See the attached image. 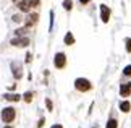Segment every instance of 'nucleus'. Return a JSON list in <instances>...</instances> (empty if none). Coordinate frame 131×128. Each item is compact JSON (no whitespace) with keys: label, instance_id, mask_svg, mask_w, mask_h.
I'll return each mask as SVG.
<instances>
[{"label":"nucleus","instance_id":"nucleus-9","mask_svg":"<svg viewBox=\"0 0 131 128\" xmlns=\"http://www.w3.org/2000/svg\"><path fill=\"white\" fill-rule=\"evenodd\" d=\"M18 8L21 10V12L28 13L29 10H31V3H29V0H19V2H18Z\"/></svg>","mask_w":131,"mask_h":128},{"label":"nucleus","instance_id":"nucleus-14","mask_svg":"<svg viewBox=\"0 0 131 128\" xmlns=\"http://www.w3.org/2000/svg\"><path fill=\"white\" fill-rule=\"evenodd\" d=\"M63 8L65 10H71L73 8V2H71V0H65V2H63Z\"/></svg>","mask_w":131,"mask_h":128},{"label":"nucleus","instance_id":"nucleus-15","mask_svg":"<svg viewBox=\"0 0 131 128\" xmlns=\"http://www.w3.org/2000/svg\"><path fill=\"white\" fill-rule=\"evenodd\" d=\"M23 99H24V102H31L32 101V93H29V91H28V93H24Z\"/></svg>","mask_w":131,"mask_h":128},{"label":"nucleus","instance_id":"nucleus-5","mask_svg":"<svg viewBox=\"0 0 131 128\" xmlns=\"http://www.w3.org/2000/svg\"><path fill=\"white\" fill-rule=\"evenodd\" d=\"M100 19L104 23H108V19H110V8L107 5H100Z\"/></svg>","mask_w":131,"mask_h":128},{"label":"nucleus","instance_id":"nucleus-27","mask_svg":"<svg viewBox=\"0 0 131 128\" xmlns=\"http://www.w3.org/2000/svg\"><path fill=\"white\" fill-rule=\"evenodd\" d=\"M13 2H18V0H13Z\"/></svg>","mask_w":131,"mask_h":128},{"label":"nucleus","instance_id":"nucleus-23","mask_svg":"<svg viewBox=\"0 0 131 128\" xmlns=\"http://www.w3.org/2000/svg\"><path fill=\"white\" fill-rule=\"evenodd\" d=\"M44 122H45V120H44V119H41V120H39V123H37V128H41V126H42V125H44Z\"/></svg>","mask_w":131,"mask_h":128},{"label":"nucleus","instance_id":"nucleus-4","mask_svg":"<svg viewBox=\"0 0 131 128\" xmlns=\"http://www.w3.org/2000/svg\"><path fill=\"white\" fill-rule=\"evenodd\" d=\"M12 45H15V47H28L29 45V39L28 37H15V39H12V42H10Z\"/></svg>","mask_w":131,"mask_h":128},{"label":"nucleus","instance_id":"nucleus-17","mask_svg":"<svg viewBox=\"0 0 131 128\" xmlns=\"http://www.w3.org/2000/svg\"><path fill=\"white\" fill-rule=\"evenodd\" d=\"M29 3H31V7H39V5H41V0H29Z\"/></svg>","mask_w":131,"mask_h":128},{"label":"nucleus","instance_id":"nucleus-13","mask_svg":"<svg viewBox=\"0 0 131 128\" xmlns=\"http://www.w3.org/2000/svg\"><path fill=\"white\" fill-rule=\"evenodd\" d=\"M117 126H118V122L115 120V119H110V120H108V123H107V126H105V128H117Z\"/></svg>","mask_w":131,"mask_h":128},{"label":"nucleus","instance_id":"nucleus-10","mask_svg":"<svg viewBox=\"0 0 131 128\" xmlns=\"http://www.w3.org/2000/svg\"><path fill=\"white\" fill-rule=\"evenodd\" d=\"M3 97L7 101H10V102H18L19 99H21V96H19V94H5Z\"/></svg>","mask_w":131,"mask_h":128},{"label":"nucleus","instance_id":"nucleus-21","mask_svg":"<svg viewBox=\"0 0 131 128\" xmlns=\"http://www.w3.org/2000/svg\"><path fill=\"white\" fill-rule=\"evenodd\" d=\"M24 31H26V29H24V28H21V29H16L15 33H16V36H23V34H24Z\"/></svg>","mask_w":131,"mask_h":128},{"label":"nucleus","instance_id":"nucleus-1","mask_svg":"<svg viewBox=\"0 0 131 128\" xmlns=\"http://www.w3.org/2000/svg\"><path fill=\"white\" fill-rule=\"evenodd\" d=\"M0 117H2V120L5 123H10V122H13L15 117H16V110H15L13 107H5L2 110V114H0Z\"/></svg>","mask_w":131,"mask_h":128},{"label":"nucleus","instance_id":"nucleus-2","mask_svg":"<svg viewBox=\"0 0 131 128\" xmlns=\"http://www.w3.org/2000/svg\"><path fill=\"white\" fill-rule=\"evenodd\" d=\"M74 88H76L78 91H81V93H86V91H89L91 88H92V84H91V81L86 80V78H78L76 81H74Z\"/></svg>","mask_w":131,"mask_h":128},{"label":"nucleus","instance_id":"nucleus-19","mask_svg":"<svg viewBox=\"0 0 131 128\" xmlns=\"http://www.w3.org/2000/svg\"><path fill=\"white\" fill-rule=\"evenodd\" d=\"M123 73H125V75H126V76H131V65H128V66H126V68H125V70H123Z\"/></svg>","mask_w":131,"mask_h":128},{"label":"nucleus","instance_id":"nucleus-18","mask_svg":"<svg viewBox=\"0 0 131 128\" xmlns=\"http://www.w3.org/2000/svg\"><path fill=\"white\" fill-rule=\"evenodd\" d=\"M125 44H126V52H131V39H126Z\"/></svg>","mask_w":131,"mask_h":128},{"label":"nucleus","instance_id":"nucleus-8","mask_svg":"<svg viewBox=\"0 0 131 128\" xmlns=\"http://www.w3.org/2000/svg\"><path fill=\"white\" fill-rule=\"evenodd\" d=\"M131 94V83H125L120 86V96H123V97H128Z\"/></svg>","mask_w":131,"mask_h":128},{"label":"nucleus","instance_id":"nucleus-26","mask_svg":"<svg viewBox=\"0 0 131 128\" xmlns=\"http://www.w3.org/2000/svg\"><path fill=\"white\" fill-rule=\"evenodd\" d=\"M5 128H13V126H5Z\"/></svg>","mask_w":131,"mask_h":128},{"label":"nucleus","instance_id":"nucleus-20","mask_svg":"<svg viewBox=\"0 0 131 128\" xmlns=\"http://www.w3.org/2000/svg\"><path fill=\"white\" fill-rule=\"evenodd\" d=\"M21 19H23V18L19 16V15H13V21H15V23H19Z\"/></svg>","mask_w":131,"mask_h":128},{"label":"nucleus","instance_id":"nucleus-12","mask_svg":"<svg viewBox=\"0 0 131 128\" xmlns=\"http://www.w3.org/2000/svg\"><path fill=\"white\" fill-rule=\"evenodd\" d=\"M129 109H131V104H129V102L125 101V102L120 104V110H122V112H129Z\"/></svg>","mask_w":131,"mask_h":128},{"label":"nucleus","instance_id":"nucleus-11","mask_svg":"<svg viewBox=\"0 0 131 128\" xmlns=\"http://www.w3.org/2000/svg\"><path fill=\"white\" fill-rule=\"evenodd\" d=\"M65 44H67V45L74 44V36L71 33H67V34H65Z\"/></svg>","mask_w":131,"mask_h":128},{"label":"nucleus","instance_id":"nucleus-16","mask_svg":"<svg viewBox=\"0 0 131 128\" xmlns=\"http://www.w3.org/2000/svg\"><path fill=\"white\" fill-rule=\"evenodd\" d=\"M45 105H47V110L49 112L53 110V105H52V101H50V99H45Z\"/></svg>","mask_w":131,"mask_h":128},{"label":"nucleus","instance_id":"nucleus-22","mask_svg":"<svg viewBox=\"0 0 131 128\" xmlns=\"http://www.w3.org/2000/svg\"><path fill=\"white\" fill-rule=\"evenodd\" d=\"M31 58H32V55H31V54H28V55H26V63L31 62Z\"/></svg>","mask_w":131,"mask_h":128},{"label":"nucleus","instance_id":"nucleus-6","mask_svg":"<svg viewBox=\"0 0 131 128\" xmlns=\"http://www.w3.org/2000/svg\"><path fill=\"white\" fill-rule=\"evenodd\" d=\"M12 71H13V76H15L16 80H21V76H23L21 65H18L16 62H13V63H12Z\"/></svg>","mask_w":131,"mask_h":128},{"label":"nucleus","instance_id":"nucleus-24","mask_svg":"<svg viewBox=\"0 0 131 128\" xmlns=\"http://www.w3.org/2000/svg\"><path fill=\"white\" fill-rule=\"evenodd\" d=\"M79 2H81L83 5H86V3H89V0H79Z\"/></svg>","mask_w":131,"mask_h":128},{"label":"nucleus","instance_id":"nucleus-7","mask_svg":"<svg viewBox=\"0 0 131 128\" xmlns=\"http://www.w3.org/2000/svg\"><path fill=\"white\" fill-rule=\"evenodd\" d=\"M37 19H39V15L37 13H31L26 18V23H24V24H26V28H31V26H34V24L37 23Z\"/></svg>","mask_w":131,"mask_h":128},{"label":"nucleus","instance_id":"nucleus-3","mask_svg":"<svg viewBox=\"0 0 131 128\" xmlns=\"http://www.w3.org/2000/svg\"><path fill=\"white\" fill-rule=\"evenodd\" d=\"M53 63H55L57 68H65V65H67V55L63 52H58L53 58Z\"/></svg>","mask_w":131,"mask_h":128},{"label":"nucleus","instance_id":"nucleus-25","mask_svg":"<svg viewBox=\"0 0 131 128\" xmlns=\"http://www.w3.org/2000/svg\"><path fill=\"white\" fill-rule=\"evenodd\" d=\"M50 128H63L62 125H53V126H50Z\"/></svg>","mask_w":131,"mask_h":128}]
</instances>
